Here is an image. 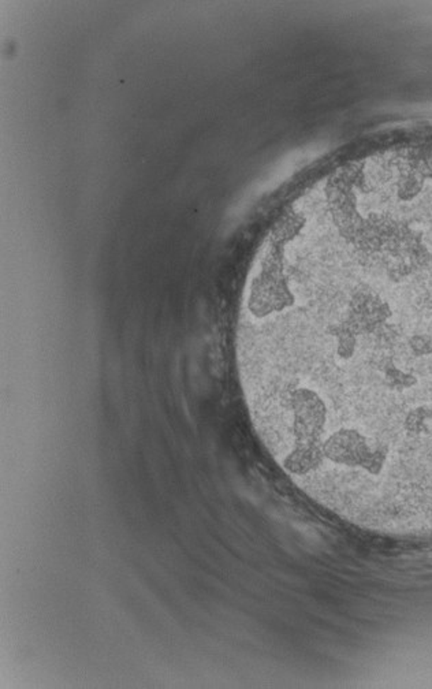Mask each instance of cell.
<instances>
[{
	"label": "cell",
	"mask_w": 432,
	"mask_h": 689,
	"mask_svg": "<svg viewBox=\"0 0 432 689\" xmlns=\"http://www.w3.org/2000/svg\"><path fill=\"white\" fill-rule=\"evenodd\" d=\"M329 333L336 338L338 355L343 360L351 358L353 355L356 343H357V336H358L354 333L353 329L345 320H342L339 324L330 326Z\"/></svg>",
	"instance_id": "cell-1"
},
{
	"label": "cell",
	"mask_w": 432,
	"mask_h": 689,
	"mask_svg": "<svg viewBox=\"0 0 432 689\" xmlns=\"http://www.w3.org/2000/svg\"><path fill=\"white\" fill-rule=\"evenodd\" d=\"M408 345L416 358H424L432 355L431 335L413 334L408 341Z\"/></svg>",
	"instance_id": "cell-2"
}]
</instances>
